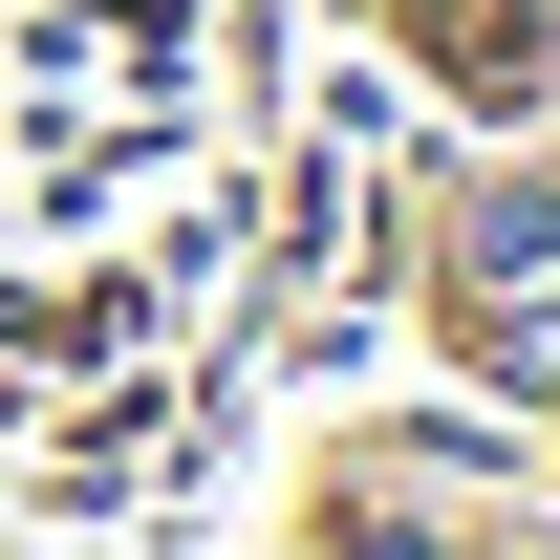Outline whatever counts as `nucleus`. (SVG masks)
Returning <instances> with one entry per match:
<instances>
[{
  "label": "nucleus",
  "instance_id": "nucleus-1",
  "mask_svg": "<svg viewBox=\"0 0 560 560\" xmlns=\"http://www.w3.org/2000/svg\"><path fill=\"white\" fill-rule=\"evenodd\" d=\"M475 324V366H517V388H560V302H453Z\"/></svg>",
  "mask_w": 560,
  "mask_h": 560
}]
</instances>
